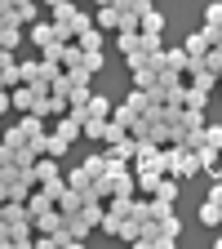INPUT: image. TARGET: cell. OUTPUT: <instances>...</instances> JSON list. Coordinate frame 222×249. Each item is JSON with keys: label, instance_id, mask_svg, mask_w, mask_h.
<instances>
[{"label": "cell", "instance_id": "1", "mask_svg": "<svg viewBox=\"0 0 222 249\" xmlns=\"http://www.w3.org/2000/svg\"><path fill=\"white\" fill-rule=\"evenodd\" d=\"M31 192H36V169L5 165V174H0V196L5 200H27Z\"/></svg>", "mask_w": 222, "mask_h": 249}, {"label": "cell", "instance_id": "2", "mask_svg": "<svg viewBox=\"0 0 222 249\" xmlns=\"http://www.w3.org/2000/svg\"><path fill=\"white\" fill-rule=\"evenodd\" d=\"M36 223L22 218V223H0V245L5 249H36Z\"/></svg>", "mask_w": 222, "mask_h": 249}, {"label": "cell", "instance_id": "3", "mask_svg": "<svg viewBox=\"0 0 222 249\" xmlns=\"http://www.w3.org/2000/svg\"><path fill=\"white\" fill-rule=\"evenodd\" d=\"M40 103H45V93L31 85V80L5 93V111H40Z\"/></svg>", "mask_w": 222, "mask_h": 249}, {"label": "cell", "instance_id": "4", "mask_svg": "<svg viewBox=\"0 0 222 249\" xmlns=\"http://www.w3.org/2000/svg\"><path fill=\"white\" fill-rule=\"evenodd\" d=\"M27 40L36 45V49H49L53 40H62V36H58V22H53V18H49V22H40V18H36V22L27 27Z\"/></svg>", "mask_w": 222, "mask_h": 249}, {"label": "cell", "instance_id": "5", "mask_svg": "<svg viewBox=\"0 0 222 249\" xmlns=\"http://www.w3.org/2000/svg\"><path fill=\"white\" fill-rule=\"evenodd\" d=\"M165 178H169V174H165L160 165H142V169H138V192H142V196H155Z\"/></svg>", "mask_w": 222, "mask_h": 249}, {"label": "cell", "instance_id": "6", "mask_svg": "<svg viewBox=\"0 0 222 249\" xmlns=\"http://www.w3.org/2000/svg\"><path fill=\"white\" fill-rule=\"evenodd\" d=\"M67 231H71V236H76L80 245L89 240V231H93V223H89V213H85V209H76V213H67Z\"/></svg>", "mask_w": 222, "mask_h": 249}, {"label": "cell", "instance_id": "7", "mask_svg": "<svg viewBox=\"0 0 222 249\" xmlns=\"http://www.w3.org/2000/svg\"><path fill=\"white\" fill-rule=\"evenodd\" d=\"M107 156H111V160H134V156H138V138L129 134V138L111 142V147H107Z\"/></svg>", "mask_w": 222, "mask_h": 249}, {"label": "cell", "instance_id": "8", "mask_svg": "<svg viewBox=\"0 0 222 249\" xmlns=\"http://www.w3.org/2000/svg\"><path fill=\"white\" fill-rule=\"evenodd\" d=\"M67 182L76 187V192H89V187H93V182H98V174H93L89 165H76V169L67 174Z\"/></svg>", "mask_w": 222, "mask_h": 249}, {"label": "cell", "instance_id": "9", "mask_svg": "<svg viewBox=\"0 0 222 249\" xmlns=\"http://www.w3.org/2000/svg\"><path fill=\"white\" fill-rule=\"evenodd\" d=\"M98 27L102 31H120V5H98Z\"/></svg>", "mask_w": 222, "mask_h": 249}, {"label": "cell", "instance_id": "10", "mask_svg": "<svg viewBox=\"0 0 222 249\" xmlns=\"http://www.w3.org/2000/svg\"><path fill=\"white\" fill-rule=\"evenodd\" d=\"M120 227H124V213H116V209L107 205V213H102V223H98V231H102V236H120Z\"/></svg>", "mask_w": 222, "mask_h": 249}, {"label": "cell", "instance_id": "11", "mask_svg": "<svg viewBox=\"0 0 222 249\" xmlns=\"http://www.w3.org/2000/svg\"><path fill=\"white\" fill-rule=\"evenodd\" d=\"M142 31H151V36H165V14L155 9V5L142 14Z\"/></svg>", "mask_w": 222, "mask_h": 249}, {"label": "cell", "instance_id": "12", "mask_svg": "<svg viewBox=\"0 0 222 249\" xmlns=\"http://www.w3.org/2000/svg\"><path fill=\"white\" fill-rule=\"evenodd\" d=\"M138 116H142V111H138V107H134L129 98H124V103H120V107L111 111V120H120V124H124V129H134V120H138Z\"/></svg>", "mask_w": 222, "mask_h": 249}, {"label": "cell", "instance_id": "13", "mask_svg": "<svg viewBox=\"0 0 222 249\" xmlns=\"http://www.w3.org/2000/svg\"><path fill=\"white\" fill-rule=\"evenodd\" d=\"M200 223H205V227H222V205L200 200Z\"/></svg>", "mask_w": 222, "mask_h": 249}, {"label": "cell", "instance_id": "14", "mask_svg": "<svg viewBox=\"0 0 222 249\" xmlns=\"http://www.w3.org/2000/svg\"><path fill=\"white\" fill-rule=\"evenodd\" d=\"M116 45H120V53L142 49V31H116Z\"/></svg>", "mask_w": 222, "mask_h": 249}, {"label": "cell", "instance_id": "15", "mask_svg": "<svg viewBox=\"0 0 222 249\" xmlns=\"http://www.w3.org/2000/svg\"><path fill=\"white\" fill-rule=\"evenodd\" d=\"M209 93H213V89H205V85H196V80H187V107H205Z\"/></svg>", "mask_w": 222, "mask_h": 249}, {"label": "cell", "instance_id": "16", "mask_svg": "<svg viewBox=\"0 0 222 249\" xmlns=\"http://www.w3.org/2000/svg\"><path fill=\"white\" fill-rule=\"evenodd\" d=\"M111 111H116V107L102 98V93H93V98H89V120H107Z\"/></svg>", "mask_w": 222, "mask_h": 249}, {"label": "cell", "instance_id": "17", "mask_svg": "<svg viewBox=\"0 0 222 249\" xmlns=\"http://www.w3.org/2000/svg\"><path fill=\"white\" fill-rule=\"evenodd\" d=\"M67 147H71L67 138H58V134L49 129V138H45V156H58V160H62V156H67Z\"/></svg>", "mask_w": 222, "mask_h": 249}, {"label": "cell", "instance_id": "18", "mask_svg": "<svg viewBox=\"0 0 222 249\" xmlns=\"http://www.w3.org/2000/svg\"><path fill=\"white\" fill-rule=\"evenodd\" d=\"M107 120H111V116H107ZM107 120H85V138L102 142V134H107Z\"/></svg>", "mask_w": 222, "mask_h": 249}, {"label": "cell", "instance_id": "19", "mask_svg": "<svg viewBox=\"0 0 222 249\" xmlns=\"http://www.w3.org/2000/svg\"><path fill=\"white\" fill-rule=\"evenodd\" d=\"M76 40H80L85 49H102V27H89L85 36H76Z\"/></svg>", "mask_w": 222, "mask_h": 249}, {"label": "cell", "instance_id": "20", "mask_svg": "<svg viewBox=\"0 0 222 249\" xmlns=\"http://www.w3.org/2000/svg\"><path fill=\"white\" fill-rule=\"evenodd\" d=\"M89 27H98V18H89V14L80 9V14H76V22H71V36H85Z\"/></svg>", "mask_w": 222, "mask_h": 249}, {"label": "cell", "instance_id": "21", "mask_svg": "<svg viewBox=\"0 0 222 249\" xmlns=\"http://www.w3.org/2000/svg\"><path fill=\"white\" fill-rule=\"evenodd\" d=\"M182 120L191 124V129H205V107H187V111H182Z\"/></svg>", "mask_w": 222, "mask_h": 249}, {"label": "cell", "instance_id": "22", "mask_svg": "<svg viewBox=\"0 0 222 249\" xmlns=\"http://www.w3.org/2000/svg\"><path fill=\"white\" fill-rule=\"evenodd\" d=\"M155 196H160V200H178V178L169 174V178L160 182V192H155Z\"/></svg>", "mask_w": 222, "mask_h": 249}, {"label": "cell", "instance_id": "23", "mask_svg": "<svg viewBox=\"0 0 222 249\" xmlns=\"http://www.w3.org/2000/svg\"><path fill=\"white\" fill-rule=\"evenodd\" d=\"M205 22H209V27H222V5H218V0L205 9Z\"/></svg>", "mask_w": 222, "mask_h": 249}, {"label": "cell", "instance_id": "24", "mask_svg": "<svg viewBox=\"0 0 222 249\" xmlns=\"http://www.w3.org/2000/svg\"><path fill=\"white\" fill-rule=\"evenodd\" d=\"M205 138H209L213 147H222V124H205Z\"/></svg>", "mask_w": 222, "mask_h": 249}, {"label": "cell", "instance_id": "25", "mask_svg": "<svg viewBox=\"0 0 222 249\" xmlns=\"http://www.w3.org/2000/svg\"><path fill=\"white\" fill-rule=\"evenodd\" d=\"M209 200H213V205H222V178H218V182L209 187Z\"/></svg>", "mask_w": 222, "mask_h": 249}, {"label": "cell", "instance_id": "26", "mask_svg": "<svg viewBox=\"0 0 222 249\" xmlns=\"http://www.w3.org/2000/svg\"><path fill=\"white\" fill-rule=\"evenodd\" d=\"M45 5H49V9H53V5H62V0H45Z\"/></svg>", "mask_w": 222, "mask_h": 249}, {"label": "cell", "instance_id": "27", "mask_svg": "<svg viewBox=\"0 0 222 249\" xmlns=\"http://www.w3.org/2000/svg\"><path fill=\"white\" fill-rule=\"evenodd\" d=\"M218 249H222V236H218Z\"/></svg>", "mask_w": 222, "mask_h": 249}, {"label": "cell", "instance_id": "28", "mask_svg": "<svg viewBox=\"0 0 222 249\" xmlns=\"http://www.w3.org/2000/svg\"><path fill=\"white\" fill-rule=\"evenodd\" d=\"M218 89H222V85H218Z\"/></svg>", "mask_w": 222, "mask_h": 249}]
</instances>
